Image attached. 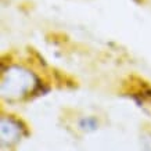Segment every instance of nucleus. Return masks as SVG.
<instances>
[{
  "mask_svg": "<svg viewBox=\"0 0 151 151\" xmlns=\"http://www.w3.org/2000/svg\"><path fill=\"white\" fill-rule=\"evenodd\" d=\"M40 89V79L32 71L18 65H10L7 68H1L0 90L1 97L6 101L15 103L25 100L33 94H37Z\"/></svg>",
  "mask_w": 151,
  "mask_h": 151,
  "instance_id": "f257e3e1",
  "label": "nucleus"
},
{
  "mask_svg": "<svg viewBox=\"0 0 151 151\" xmlns=\"http://www.w3.org/2000/svg\"><path fill=\"white\" fill-rule=\"evenodd\" d=\"M27 134V128L19 119L11 115L0 119V140L3 147H13Z\"/></svg>",
  "mask_w": 151,
  "mask_h": 151,
  "instance_id": "f03ea898",
  "label": "nucleus"
},
{
  "mask_svg": "<svg viewBox=\"0 0 151 151\" xmlns=\"http://www.w3.org/2000/svg\"><path fill=\"white\" fill-rule=\"evenodd\" d=\"M129 96L137 103L139 107L151 112V87L147 85H139L137 89H134L129 93Z\"/></svg>",
  "mask_w": 151,
  "mask_h": 151,
  "instance_id": "7ed1b4c3",
  "label": "nucleus"
},
{
  "mask_svg": "<svg viewBox=\"0 0 151 151\" xmlns=\"http://www.w3.org/2000/svg\"><path fill=\"white\" fill-rule=\"evenodd\" d=\"M79 128L86 132H93L99 128V121L94 116H85L79 121Z\"/></svg>",
  "mask_w": 151,
  "mask_h": 151,
  "instance_id": "20e7f679",
  "label": "nucleus"
},
{
  "mask_svg": "<svg viewBox=\"0 0 151 151\" xmlns=\"http://www.w3.org/2000/svg\"><path fill=\"white\" fill-rule=\"evenodd\" d=\"M143 146H144V151H151V132L147 133L144 139H143Z\"/></svg>",
  "mask_w": 151,
  "mask_h": 151,
  "instance_id": "39448f33",
  "label": "nucleus"
}]
</instances>
